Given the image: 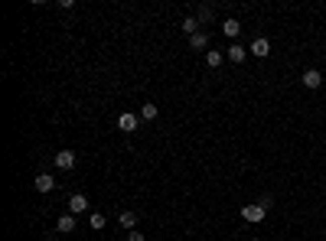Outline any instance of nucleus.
I'll return each mask as SVG.
<instances>
[{"instance_id": "nucleus-1", "label": "nucleus", "mask_w": 326, "mask_h": 241, "mask_svg": "<svg viewBox=\"0 0 326 241\" xmlns=\"http://www.w3.org/2000/svg\"><path fill=\"white\" fill-rule=\"evenodd\" d=\"M137 124H141V114H134V111H121L117 114V130H124V134H134Z\"/></svg>"}, {"instance_id": "nucleus-2", "label": "nucleus", "mask_w": 326, "mask_h": 241, "mask_svg": "<svg viewBox=\"0 0 326 241\" xmlns=\"http://www.w3.org/2000/svg\"><path fill=\"white\" fill-rule=\"evenodd\" d=\"M265 215H268V209L261 202H251V205H245V209H241V218H245V222H265Z\"/></svg>"}, {"instance_id": "nucleus-3", "label": "nucleus", "mask_w": 326, "mask_h": 241, "mask_svg": "<svg viewBox=\"0 0 326 241\" xmlns=\"http://www.w3.org/2000/svg\"><path fill=\"white\" fill-rule=\"evenodd\" d=\"M248 52H254V59H265V56H271V39H265V36H254V39H251V46H248Z\"/></svg>"}, {"instance_id": "nucleus-4", "label": "nucleus", "mask_w": 326, "mask_h": 241, "mask_svg": "<svg viewBox=\"0 0 326 241\" xmlns=\"http://www.w3.org/2000/svg\"><path fill=\"white\" fill-rule=\"evenodd\" d=\"M300 82H303V88H310V92H313V88L323 85V72H320V68H303Z\"/></svg>"}, {"instance_id": "nucleus-5", "label": "nucleus", "mask_w": 326, "mask_h": 241, "mask_svg": "<svg viewBox=\"0 0 326 241\" xmlns=\"http://www.w3.org/2000/svg\"><path fill=\"white\" fill-rule=\"evenodd\" d=\"M52 163H55V167H59V170H75V163H79V156H75L72 150H59V153L52 156Z\"/></svg>"}, {"instance_id": "nucleus-6", "label": "nucleus", "mask_w": 326, "mask_h": 241, "mask_svg": "<svg viewBox=\"0 0 326 241\" xmlns=\"http://www.w3.org/2000/svg\"><path fill=\"white\" fill-rule=\"evenodd\" d=\"M69 212H72V215L88 212V196H85V192H72V196H69Z\"/></svg>"}, {"instance_id": "nucleus-7", "label": "nucleus", "mask_w": 326, "mask_h": 241, "mask_svg": "<svg viewBox=\"0 0 326 241\" xmlns=\"http://www.w3.org/2000/svg\"><path fill=\"white\" fill-rule=\"evenodd\" d=\"M117 225H121L124 231H134V228H137V212H134V209H121V215H117Z\"/></svg>"}, {"instance_id": "nucleus-8", "label": "nucleus", "mask_w": 326, "mask_h": 241, "mask_svg": "<svg viewBox=\"0 0 326 241\" xmlns=\"http://www.w3.org/2000/svg\"><path fill=\"white\" fill-rule=\"evenodd\" d=\"M225 52H228V62H235V65L248 59V49H245V46H241V43H232V46H228Z\"/></svg>"}, {"instance_id": "nucleus-9", "label": "nucleus", "mask_w": 326, "mask_h": 241, "mask_svg": "<svg viewBox=\"0 0 326 241\" xmlns=\"http://www.w3.org/2000/svg\"><path fill=\"white\" fill-rule=\"evenodd\" d=\"M33 186H36V192H52L55 189V180H52L49 173H39L36 180H33Z\"/></svg>"}, {"instance_id": "nucleus-10", "label": "nucleus", "mask_w": 326, "mask_h": 241, "mask_svg": "<svg viewBox=\"0 0 326 241\" xmlns=\"http://www.w3.org/2000/svg\"><path fill=\"white\" fill-rule=\"evenodd\" d=\"M55 231L59 235H69V231H75V215L69 212V215H59V222H55Z\"/></svg>"}, {"instance_id": "nucleus-11", "label": "nucleus", "mask_w": 326, "mask_h": 241, "mask_svg": "<svg viewBox=\"0 0 326 241\" xmlns=\"http://www.w3.org/2000/svg\"><path fill=\"white\" fill-rule=\"evenodd\" d=\"M179 30H183V33H186V36H196V33H199V30H203V23H199V20H196V17H186V20H183V23H179Z\"/></svg>"}, {"instance_id": "nucleus-12", "label": "nucleus", "mask_w": 326, "mask_h": 241, "mask_svg": "<svg viewBox=\"0 0 326 241\" xmlns=\"http://www.w3.org/2000/svg\"><path fill=\"white\" fill-rule=\"evenodd\" d=\"M206 46H209V33H206V30H199L196 33V36H189V49H206Z\"/></svg>"}, {"instance_id": "nucleus-13", "label": "nucleus", "mask_w": 326, "mask_h": 241, "mask_svg": "<svg viewBox=\"0 0 326 241\" xmlns=\"http://www.w3.org/2000/svg\"><path fill=\"white\" fill-rule=\"evenodd\" d=\"M222 33H225L228 39H235V36H238V33H241V23H238V20H232V17H228L225 23H222Z\"/></svg>"}, {"instance_id": "nucleus-14", "label": "nucleus", "mask_w": 326, "mask_h": 241, "mask_svg": "<svg viewBox=\"0 0 326 241\" xmlns=\"http://www.w3.org/2000/svg\"><path fill=\"white\" fill-rule=\"evenodd\" d=\"M222 62H225V52H219V49H209V52H206V65H209V68H219Z\"/></svg>"}, {"instance_id": "nucleus-15", "label": "nucleus", "mask_w": 326, "mask_h": 241, "mask_svg": "<svg viewBox=\"0 0 326 241\" xmlns=\"http://www.w3.org/2000/svg\"><path fill=\"white\" fill-rule=\"evenodd\" d=\"M157 114H160V108H157V105H150V101L141 108V118H144V121H157Z\"/></svg>"}, {"instance_id": "nucleus-16", "label": "nucleus", "mask_w": 326, "mask_h": 241, "mask_svg": "<svg viewBox=\"0 0 326 241\" xmlns=\"http://www.w3.org/2000/svg\"><path fill=\"white\" fill-rule=\"evenodd\" d=\"M88 222H92V228H95V231H101V228L108 225V218L101 215V212H92V218H88Z\"/></svg>"}, {"instance_id": "nucleus-17", "label": "nucleus", "mask_w": 326, "mask_h": 241, "mask_svg": "<svg viewBox=\"0 0 326 241\" xmlns=\"http://www.w3.org/2000/svg\"><path fill=\"white\" fill-rule=\"evenodd\" d=\"M196 20H199V23H212V7H199Z\"/></svg>"}, {"instance_id": "nucleus-18", "label": "nucleus", "mask_w": 326, "mask_h": 241, "mask_svg": "<svg viewBox=\"0 0 326 241\" xmlns=\"http://www.w3.org/2000/svg\"><path fill=\"white\" fill-rule=\"evenodd\" d=\"M127 241H144V235H141V231L134 228V231H127Z\"/></svg>"}, {"instance_id": "nucleus-19", "label": "nucleus", "mask_w": 326, "mask_h": 241, "mask_svg": "<svg viewBox=\"0 0 326 241\" xmlns=\"http://www.w3.org/2000/svg\"><path fill=\"white\" fill-rule=\"evenodd\" d=\"M46 241H55V238H46Z\"/></svg>"}, {"instance_id": "nucleus-20", "label": "nucleus", "mask_w": 326, "mask_h": 241, "mask_svg": "<svg viewBox=\"0 0 326 241\" xmlns=\"http://www.w3.org/2000/svg\"><path fill=\"white\" fill-rule=\"evenodd\" d=\"M251 241H261V238H251Z\"/></svg>"}]
</instances>
